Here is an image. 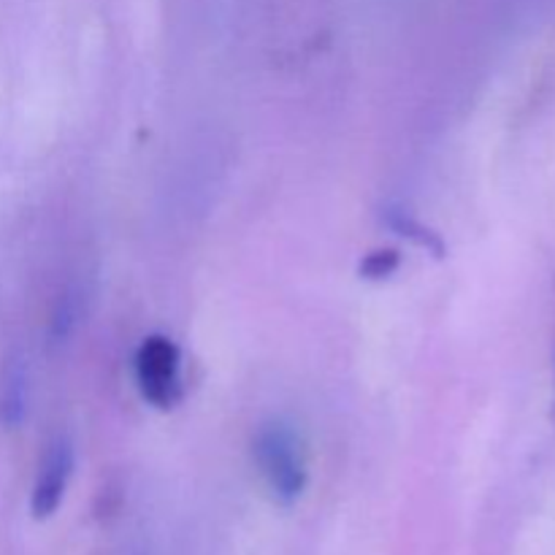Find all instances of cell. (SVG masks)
<instances>
[{"label":"cell","instance_id":"cell-6","mask_svg":"<svg viewBox=\"0 0 555 555\" xmlns=\"http://www.w3.org/2000/svg\"><path fill=\"white\" fill-rule=\"evenodd\" d=\"M399 269V253L393 249H379V253H372L361 266V274L366 280H385L390 276L393 271Z\"/></svg>","mask_w":555,"mask_h":555},{"label":"cell","instance_id":"cell-2","mask_svg":"<svg viewBox=\"0 0 555 555\" xmlns=\"http://www.w3.org/2000/svg\"><path fill=\"white\" fill-rule=\"evenodd\" d=\"M179 347L168 336H146L135 352V383L141 396L157 410H171L182 396Z\"/></svg>","mask_w":555,"mask_h":555},{"label":"cell","instance_id":"cell-4","mask_svg":"<svg viewBox=\"0 0 555 555\" xmlns=\"http://www.w3.org/2000/svg\"><path fill=\"white\" fill-rule=\"evenodd\" d=\"M27 401H30V388H27L25 366L22 361H11L0 379V423L5 428H20L27 415Z\"/></svg>","mask_w":555,"mask_h":555},{"label":"cell","instance_id":"cell-3","mask_svg":"<svg viewBox=\"0 0 555 555\" xmlns=\"http://www.w3.org/2000/svg\"><path fill=\"white\" fill-rule=\"evenodd\" d=\"M76 453L68 437H57L43 453L41 466H38L36 486L30 496V513L36 520H47L60 507L68 488L70 475H74Z\"/></svg>","mask_w":555,"mask_h":555},{"label":"cell","instance_id":"cell-5","mask_svg":"<svg viewBox=\"0 0 555 555\" xmlns=\"http://www.w3.org/2000/svg\"><path fill=\"white\" fill-rule=\"evenodd\" d=\"M390 225H393L401 236H410L412 242L421 244V247L431 249V253H437V255L442 253V242H439V238L434 236L428 228H423L421 222L412 220L410 215H404V211H393V215H390Z\"/></svg>","mask_w":555,"mask_h":555},{"label":"cell","instance_id":"cell-1","mask_svg":"<svg viewBox=\"0 0 555 555\" xmlns=\"http://www.w3.org/2000/svg\"><path fill=\"white\" fill-rule=\"evenodd\" d=\"M253 459L269 488L271 499L282 507H291L307 491L309 469L301 434L282 417L263 423L255 434Z\"/></svg>","mask_w":555,"mask_h":555}]
</instances>
